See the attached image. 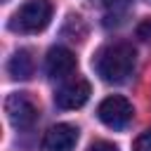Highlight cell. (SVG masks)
<instances>
[{
    "instance_id": "52a82bcc",
    "label": "cell",
    "mask_w": 151,
    "mask_h": 151,
    "mask_svg": "<svg viewBox=\"0 0 151 151\" xmlns=\"http://www.w3.org/2000/svg\"><path fill=\"white\" fill-rule=\"evenodd\" d=\"M78 142V127L71 123L52 125L42 137V151H73Z\"/></svg>"
},
{
    "instance_id": "9c48e42d",
    "label": "cell",
    "mask_w": 151,
    "mask_h": 151,
    "mask_svg": "<svg viewBox=\"0 0 151 151\" xmlns=\"http://www.w3.org/2000/svg\"><path fill=\"white\" fill-rule=\"evenodd\" d=\"M132 151H151V130L142 132V134L134 139V146H132Z\"/></svg>"
},
{
    "instance_id": "7a4b0ae2",
    "label": "cell",
    "mask_w": 151,
    "mask_h": 151,
    "mask_svg": "<svg viewBox=\"0 0 151 151\" xmlns=\"http://www.w3.org/2000/svg\"><path fill=\"white\" fill-rule=\"evenodd\" d=\"M52 19V2L50 0H26L9 19V31L14 33H38L47 28Z\"/></svg>"
},
{
    "instance_id": "8992f818",
    "label": "cell",
    "mask_w": 151,
    "mask_h": 151,
    "mask_svg": "<svg viewBox=\"0 0 151 151\" xmlns=\"http://www.w3.org/2000/svg\"><path fill=\"white\" fill-rule=\"evenodd\" d=\"M78 68V61H76V54L68 50V47H52L47 52V59H45V71L50 78L54 80H64L68 76H73V71Z\"/></svg>"
},
{
    "instance_id": "8fae6325",
    "label": "cell",
    "mask_w": 151,
    "mask_h": 151,
    "mask_svg": "<svg viewBox=\"0 0 151 151\" xmlns=\"http://www.w3.org/2000/svg\"><path fill=\"white\" fill-rule=\"evenodd\" d=\"M87 151H118V146L111 142H94V144H90Z\"/></svg>"
},
{
    "instance_id": "3957f363",
    "label": "cell",
    "mask_w": 151,
    "mask_h": 151,
    "mask_svg": "<svg viewBox=\"0 0 151 151\" xmlns=\"http://www.w3.org/2000/svg\"><path fill=\"white\" fill-rule=\"evenodd\" d=\"M132 116H134L132 104H130L125 97H120V94H111V97L101 99L99 106H97V118H99L106 127H111V130H123V127H127V123L132 120Z\"/></svg>"
},
{
    "instance_id": "4fadbf2b",
    "label": "cell",
    "mask_w": 151,
    "mask_h": 151,
    "mask_svg": "<svg viewBox=\"0 0 151 151\" xmlns=\"http://www.w3.org/2000/svg\"><path fill=\"white\" fill-rule=\"evenodd\" d=\"M146 2H151V0H146Z\"/></svg>"
},
{
    "instance_id": "5b68a950",
    "label": "cell",
    "mask_w": 151,
    "mask_h": 151,
    "mask_svg": "<svg viewBox=\"0 0 151 151\" xmlns=\"http://www.w3.org/2000/svg\"><path fill=\"white\" fill-rule=\"evenodd\" d=\"M90 83L83 80V78H76V80H68L64 83L57 92H54V104L64 111H73V109H80L87 99H90Z\"/></svg>"
},
{
    "instance_id": "277c9868",
    "label": "cell",
    "mask_w": 151,
    "mask_h": 151,
    "mask_svg": "<svg viewBox=\"0 0 151 151\" xmlns=\"http://www.w3.org/2000/svg\"><path fill=\"white\" fill-rule=\"evenodd\" d=\"M5 113L12 127L17 130H28L38 120V106L26 92H12L5 99Z\"/></svg>"
},
{
    "instance_id": "7c38bea8",
    "label": "cell",
    "mask_w": 151,
    "mask_h": 151,
    "mask_svg": "<svg viewBox=\"0 0 151 151\" xmlns=\"http://www.w3.org/2000/svg\"><path fill=\"white\" fill-rule=\"evenodd\" d=\"M97 2H101L104 7H109V9H113L116 5H118V0H97Z\"/></svg>"
},
{
    "instance_id": "30bf717a",
    "label": "cell",
    "mask_w": 151,
    "mask_h": 151,
    "mask_svg": "<svg viewBox=\"0 0 151 151\" xmlns=\"http://www.w3.org/2000/svg\"><path fill=\"white\" fill-rule=\"evenodd\" d=\"M137 38H142V40H149L151 38V19H146V21H142L137 26Z\"/></svg>"
},
{
    "instance_id": "ba28073f",
    "label": "cell",
    "mask_w": 151,
    "mask_h": 151,
    "mask_svg": "<svg viewBox=\"0 0 151 151\" xmlns=\"http://www.w3.org/2000/svg\"><path fill=\"white\" fill-rule=\"evenodd\" d=\"M7 71L14 80H28L33 76V57L28 50H17L12 57H9V64H7Z\"/></svg>"
},
{
    "instance_id": "6da1fadb",
    "label": "cell",
    "mask_w": 151,
    "mask_h": 151,
    "mask_svg": "<svg viewBox=\"0 0 151 151\" xmlns=\"http://www.w3.org/2000/svg\"><path fill=\"white\" fill-rule=\"evenodd\" d=\"M134 61H137V57H134L132 45L109 42L94 54L92 66L104 83H125L134 71Z\"/></svg>"
}]
</instances>
